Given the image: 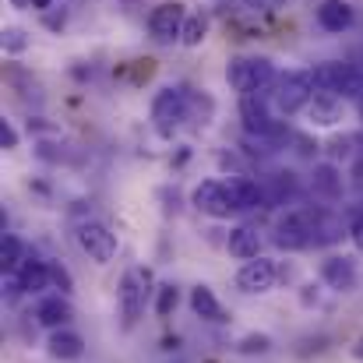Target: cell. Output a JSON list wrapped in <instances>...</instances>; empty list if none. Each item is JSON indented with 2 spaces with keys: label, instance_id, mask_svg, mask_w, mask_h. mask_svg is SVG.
Segmentation results:
<instances>
[{
  "label": "cell",
  "instance_id": "6da1fadb",
  "mask_svg": "<svg viewBox=\"0 0 363 363\" xmlns=\"http://www.w3.org/2000/svg\"><path fill=\"white\" fill-rule=\"evenodd\" d=\"M226 82L240 96H257V92H268V85H275L279 78L268 57H233L226 67Z\"/></svg>",
  "mask_w": 363,
  "mask_h": 363
},
{
  "label": "cell",
  "instance_id": "7a4b0ae2",
  "mask_svg": "<svg viewBox=\"0 0 363 363\" xmlns=\"http://www.w3.org/2000/svg\"><path fill=\"white\" fill-rule=\"evenodd\" d=\"M191 103H194V99H191V92H187L184 85H166V89H159L155 99H152V127H155L162 138H173V130L187 121Z\"/></svg>",
  "mask_w": 363,
  "mask_h": 363
},
{
  "label": "cell",
  "instance_id": "3957f363",
  "mask_svg": "<svg viewBox=\"0 0 363 363\" xmlns=\"http://www.w3.org/2000/svg\"><path fill=\"white\" fill-rule=\"evenodd\" d=\"M272 89H275V92H272V106H275L282 117H293V113L307 110L311 99L318 96V92H314V78H311V71H286Z\"/></svg>",
  "mask_w": 363,
  "mask_h": 363
},
{
  "label": "cell",
  "instance_id": "277c9868",
  "mask_svg": "<svg viewBox=\"0 0 363 363\" xmlns=\"http://www.w3.org/2000/svg\"><path fill=\"white\" fill-rule=\"evenodd\" d=\"M318 219H321V212H311V208L286 212L275 226V243L286 250H300V247L318 243Z\"/></svg>",
  "mask_w": 363,
  "mask_h": 363
},
{
  "label": "cell",
  "instance_id": "5b68a950",
  "mask_svg": "<svg viewBox=\"0 0 363 363\" xmlns=\"http://www.w3.org/2000/svg\"><path fill=\"white\" fill-rule=\"evenodd\" d=\"M74 240L82 247V254H89V261L96 264H110L117 257V233L103 223H82L74 230Z\"/></svg>",
  "mask_w": 363,
  "mask_h": 363
},
{
  "label": "cell",
  "instance_id": "8992f818",
  "mask_svg": "<svg viewBox=\"0 0 363 363\" xmlns=\"http://www.w3.org/2000/svg\"><path fill=\"white\" fill-rule=\"evenodd\" d=\"M240 121L247 134H268L282 141V127L272 121V96L257 92V96H240Z\"/></svg>",
  "mask_w": 363,
  "mask_h": 363
},
{
  "label": "cell",
  "instance_id": "52a82bcc",
  "mask_svg": "<svg viewBox=\"0 0 363 363\" xmlns=\"http://www.w3.org/2000/svg\"><path fill=\"white\" fill-rule=\"evenodd\" d=\"M145 303H148V272H123L121 279V318L123 328H134V321L145 314Z\"/></svg>",
  "mask_w": 363,
  "mask_h": 363
},
{
  "label": "cell",
  "instance_id": "ba28073f",
  "mask_svg": "<svg viewBox=\"0 0 363 363\" xmlns=\"http://www.w3.org/2000/svg\"><path fill=\"white\" fill-rule=\"evenodd\" d=\"M184 21H187L184 4L166 0V4H159V7L148 14V32H152L155 43L169 46V43H180V35H184Z\"/></svg>",
  "mask_w": 363,
  "mask_h": 363
},
{
  "label": "cell",
  "instance_id": "9c48e42d",
  "mask_svg": "<svg viewBox=\"0 0 363 363\" xmlns=\"http://www.w3.org/2000/svg\"><path fill=\"white\" fill-rule=\"evenodd\" d=\"M191 205H194L198 212L212 216V219H230V216L237 212L233 201H230V194H226V184H223V180H201V184L194 187V194H191Z\"/></svg>",
  "mask_w": 363,
  "mask_h": 363
},
{
  "label": "cell",
  "instance_id": "30bf717a",
  "mask_svg": "<svg viewBox=\"0 0 363 363\" xmlns=\"http://www.w3.org/2000/svg\"><path fill=\"white\" fill-rule=\"evenodd\" d=\"M279 272H275V261L272 257H254V261H243L240 272H237V289L243 293H268L275 286Z\"/></svg>",
  "mask_w": 363,
  "mask_h": 363
},
{
  "label": "cell",
  "instance_id": "8fae6325",
  "mask_svg": "<svg viewBox=\"0 0 363 363\" xmlns=\"http://www.w3.org/2000/svg\"><path fill=\"white\" fill-rule=\"evenodd\" d=\"M71 318H74V307H71V300L64 293H50V296H43L35 303V325H43L50 332H60Z\"/></svg>",
  "mask_w": 363,
  "mask_h": 363
},
{
  "label": "cell",
  "instance_id": "7c38bea8",
  "mask_svg": "<svg viewBox=\"0 0 363 363\" xmlns=\"http://www.w3.org/2000/svg\"><path fill=\"white\" fill-rule=\"evenodd\" d=\"M321 282L328 289H339V293H350L357 286V261L346 257V254H335L328 261H321Z\"/></svg>",
  "mask_w": 363,
  "mask_h": 363
},
{
  "label": "cell",
  "instance_id": "4fadbf2b",
  "mask_svg": "<svg viewBox=\"0 0 363 363\" xmlns=\"http://www.w3.org/2000/svg\"><path fill=\"white\" fill-rule=\"evenodd\" d=\"M314 18H318V25L325 32H350L353 21H357V11H353L350 0H321Z\"/></svg>",
  "mask_w": 363,
  "mask_h": 363
},
{
  "label": "cell",
  "instance_id": "5bb4252c",
  "mask_svg": "<svg viewBox=\"0 0 363 363\" xmlns=\"http://www.w3.org/2000/svg\"><path fill=\"white\" fill-rule=\"evenodd\" d=\"M223 184H226V194H230V201H233L237 212H250V208L264 205V187L257 180H250V177H230Z\"/></svg>",
  "mask_w": 363,
  "mask_h": 363
},
{
  "label": "cell",
  "instance_id": "9a60e30c",
  "mask_svg": "<svg viewBox=\"0 0 363 363\" xmlns=\"http://www.w3.org/2000/svg\"><path fill=\"white\" fill-rule=\"evenodd\" d=\"M342 110H346V99L342 96L318 92L311 99V106H307V117H311V123H318V127H332V123L342 121Z\"/></svg>",
  "mask_w": 363,
  "mask_h": 363
},
{
  "label": "cell",
  "instance_id": "2e32d148",
  "mask_svg": "<svg viewBox=\"0 0 363 363\" xmlns=\"http://www.w3.org/2000/svg\"><path fill=\"white\" fill-rule=\"evenodd\" d=\"M14 275H18V282H21V293H43V289L53 286V264H50V261L28 257Z\"/></svg>",
  "mask_w": 363,
  "mask_h": 363
},
{
  "label": "cell",
  "instance_id": "e0dca14e",
  "mask_svg": "<svg viewBox=\"0 0 363 363\" xmlns=\"http://www.w3.org/2000/svg\"><path fill=\"white\" fill-rule=\"evenodd\" d=\"M311 191L321 194V198H342V169L332 166V162H318L314 173H311Z\"/></svg>",
  "mask_w": 363,
  "mask_h": 363
},
{
  "label": "cell",
  "instance_id": "ac0fdd59",
  "mask_svg": "<svg viewBox=\"0 0 363 363\" xmlns=\"http://www.w3.org/2000/svg\"><path fill=\"white\" fill-rule=\"evenodd\" d=\"M50 357L53 360H82L85 353V339L71 328H60V332H50V342H46Z\"/></svg>",
  "mask_w": 363,
  "mask_h": 363
},
{
  "label": "cell",
  "instance_id": "d6986e66",
  "mask_svg": "<svg viewBox=\"0 0 363 363\" xmlns=\"http://www.w3.org/2000/svg\"><path fill=\"white\" fill-rule=\"evenodd\" d=\"M191 311H194L201 321H212V325L230 321L226 311H223V303L216 300V293H212L208 286H194V289H191Z\"/></svg>",
  "mask_w": 363,
  "mask_h": 363
},
{
  "label": "cell",
  "instance_id": "ffe728a7",
  "mask_svg": "<svg viewBox=\"0 0 363 363\" xmlns=\"http://www.w3.org/2000/svg\"><path fill=\"white\" fill-rule=\"evenodd\" d=\"M230 254L233 257H240V261H254V257H261V237H257V230L254 226H237V230H230Z\"/></svg>",
  "mask_w": 363,
  "mask_h": 363
},
{
  "label": "cell",
  "instance_id": "44dd1931",
  "mask_svg": "<svg viewBox=\"0 0 363 363\" xmlns=\"http://www.w3.org/2000/svg\"><path fill=\"white\" fill-rule=\"evenodd\" d=\"M25 261H28L25 257V243L18 240V237H11V233H4V240H0V272L4 275H14Z\"/></svg>",
  "mask_w": 363,
  "mask_h": 363
},
{
  "label": "cell",
  "instance_id": "7402d4cb",
  "mask_svg": "<svg viewBox=\"0 0 363 363\" xmlns=\"http://www.w3.org/2000/svg\"><path fill=\"white\" fill-rule=\"evenodd\" d=\"M311 78H314V92H332V96H339L342 64H335V60H325V64H318V67L311 71Z\"/></svg>",
  "mask_w": 363,
  "mask_h": 363
},
{
  "label": "cell",
  "instance_id": "603a6c76",
  "mask_svg": "<svg viewBox=\"0 0 363 363\" xmlns=\"http://www.w3.org/2000/svg\"><path fill=\"white\" fill-rule=\"evenodd\" d=\"M205 35H208V14H201V11H194V14H187V21H184V35H180V43L184 46H201L205 43Z\"/></svg>",
  "mask_w": 363,
  "mask_h": 363
},
{
  "label": "cell",
  "instance_id": "cb8c5ba5",
  "mask_svg": "<svg viewBox=\"0 0 363 363\" xmlns=\"http://www.w3.org/2000/svg\"><path fill=\"white\" fill-rule=\"evenodd\" d=\"M0 43H4V50H7V53H21V50L28 46V35H25L18 25H7V28L0 32Z\"/></svg>",
  "mask_w": 363,
  "mask_h": 363
},
{
  "label": "cell",
  "instance_id": "d4e9b609",
  "mask_svg": "<svg viewBox=\"0 0 363 363\" xmlns=\"http://www.w3.org/2000/svg\"><path fill=\"white\" fill-rule=\"evenodd\" d=\"M272 350V339L268 335H243L240 342H237V353H268Z\"/></svg>",
  "mask_w": 363,
  "mask_h": 363
},
{
  "label": "cell",
  "instance_id": "484cf974",
  "mask_svg": "<svg viewBox=\"0 0 363 363\" xmlns=\"http://www.w3.org/2000/svg\"><path fill=\"white\" fill-rule=\"evenodd\" d=\"M177 307V289L173 286H159V300H155V314L159 318H169Z\"/></svg>",
  "mask_w": 363,
  "mask_h": 363
},
{
  "label": "cell",
  "instance_id": "4316f807",
  "mask_svg": "<svg viewBox=\"0 0 363 363\" xmlns=\"http://www.w3.org/2000/svg\"><path fill=\"white\" fill-rule=\"evenodd\" d=\"M0 148H18V130L11 121H0Z\"/></svg>",
  "mask_w": 363,
  "mask_h": 363
},
{
  "label": "cell",
  "instance_id": "83f0119b",
  "mask_svg": "<svg viewBox=\"0 0 363 363\" xmlns=\"http://www.w3.org/2000/svg\"><path fill=\"white\" fill-rule=\"evenodd\" d=\"M53 286H60V293H71V272L64 264H53Z\"/></svg>",
  "mask_w": 363,
  "mask_h": 363
},
{
  "label": "cell",
  "instance_id": "f1b7e54d",
  "mask_svg": "<svg viewBox=\"0 0 363 363\" xmlns=\"http://www.w3.org/2000/svg\"><path fill=\"white\" fill-rule=\"evenodd\" d=\"M350 237H353V243L363 250V212L353 216V223H350Z\"/></svg>",
  "mask_w": 363,
  "mask_h": 363
},
{
  "label": "cell",
  "instance_id": "f546056e",
  "mask_svg": "<svg viewBox=\"0 0 363 363\" xmlns=\"http://www.w3.org/2000/svg\"><path fill=\"white\" fill-rule=\"evenodd\" d=\"M247 4H250L254 11H275V7H279L282 0H247Z\"/></svg>",
  "mask_w": 363,
  "mask_h": 363
},
{
  "label": "cell",
  "instance_id": "4dcf8cb0",
  "mask_svg": "<svg viewBox=\"0 0 363 363\" xmlns=\"http://www.w3.org/2000/svg\"><path fill=\"white\" fill-rule=\"evenodd\" d=\"M32 7H35V11H43V14H46V11H50V7H53V0H32Z\"/></svg>",
  "mask_w": 363,
  "mask_h": 363
},
{
  "label": "cell",
  "instance_id": "1f68e13d",
  "mask_svg": "<svg viewBox=\"0 0 363 363\" xmlns=\"http://www.w3.org/2000/svg\"><path fill=\"white\" fill-rule=\"evenodd\" d=\"M14 7H32V0H11Z\"/></svg>",
  "mask_w": 363,
  "mask_h": 363
},
{
  "label": "cell",
  "instance_id": "d6a6232c",
  "mask_svg": "<svg viewBox=\"0 0 363 363\" xmlns=\"http://www.w3.org/2000/svg\"><path fill=\"white\" fill-rule=\"evenodd\" d=\"M360 117H363V96H360Z\"/></svg>",
  "mask_w": 363,
  "mask_h": 363
}]
</instances>
